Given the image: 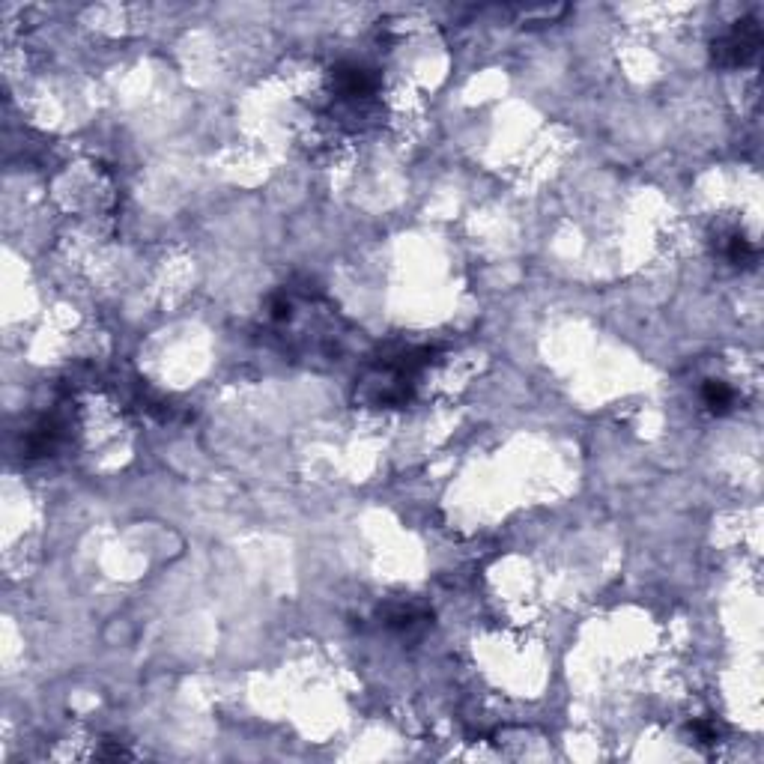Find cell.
I'll return each mask as SVG.
<instances>
[{
	"instance_id": "cell-1",
	"label": "cell",
	"mask_w": 764,
	"mask_h": 764,
	"mask_svg": "<svg viewBox=\"0 0 764 764\" xmlns=\"http://www.w3.org/2000/svg\"><path fill=\"white\" fill-rule=\"evenodd\" d=\"M266 332L275 335L284 350L302 362H341V353L347 347L341 317L329 305H323L320 296L296 287H281L269 296Z\"/></svg>"
},
{
	"instance_id": "cell-2",
	"label": "cell",
	"mask_w": 764,
	"mask_h": 764,
	"mask_svg": "<svg viewBox=\"0 0 764 764\" xmlns=\"http://www.w3.org/2000/svg\"><path fill=\"white\" fill-rule=\"evenodd\" d=\"M433 362L430 347H400L374 362L356 385V403L368 409H397L412 400L415 377Z\"/></svg>"
},
{
	"instance_id": "cell-3",
	"label": "cell",
	"mask_w": 764,
	"mask_h": 764,
	"mask_svg": "<svg viewBox=\"0 0 764 764\" xmlns=\"http://www.w3.org/2000/svg\"><path fill=\"white\" fill-rule=\"evenodd\" d=\"M759 51H762V24L753 15L738 18L723 36L711 42V60L723 69H744L756 63Z\"/></svg>"
},
{
	"instance_id": "cell-4",
	"label": "cell",
	"mask_w": 764,
	"mask_h": 764,
	"mask_svg": "<svg viewBox=\"0 0 764 764\" xmlns=\"http://www.w3.org/2000/svg\"><path fill=\"white\" fill-rule=\"evenodd\" d=\"M332 93L338 105H371L380 93V75L368 63L344 60L332 69Z\"/></svg>"
},
{
	"instance_id": "cell-5",
	"label": "cell",
	"mask_w": 764,
	"mask_h": 764,
	"mask_svg": "<svg viewBox=\"0 0 764 764\" xmlns=\"http://www.w3.org/2000/svg\"><path fill=\"white\" fill-rule=\"evenodd\" d=\"M430 609L427 606H418V603H391L382 609V624L394 633H403V636H412L418 630H424L430 624Z\"/></svg>"
},
{
	"instance_id": "cell-6",
	"label": "cell",
	"mask_w": 764,
	"mask_h": 764,
	"mask_svg": "<svg viewBox=\"0 0 764 764\" xmlns=\"http://www.w3.org/2000/svg\"><path fill=\"white\" fill-rule=\"evenodd\" d=\"M63 439V424L57 418H42L30 433H27V442H24V451L27 457H45L51 454Z\"/></svg>"
},
{
	"instance_id": "cell-7",
	"label": "cell",
	"mask_w": 764,
	"mask_h": 764,
	"mask_svg": "<svg viewBox=\"0 0 764 764\" xmlns=\"http://www.w3.org/2000/svg\"><path fill=\"white\" fill-rule=\"evenodd\" d=\"M702 403L708 406L711 415H729L738 403V394L729 382L708 380L702 385Z\"/></svg>"
},
{
	"instance_id": "cell-8",
	"label": "cell",
	"mask_w": 764,
	"mask_h": 764,
	"mask_svg": "<svg viewBox=\"0 0 764 764\" xmlns=\"http://www.w3.org/2000/svg\"><path fill=\"white\" fill-rule=\"evenodd\" d=\"M723 254L732 266L738 269H753L759 263V248L744 236V233H732L726 236V245H723Z\"/></svg>"
},
{
	"instance_id": "cell-9",
	"label": "cell",
	"mask_w": 764,
	"mask_h": 764,
	"mask_svg": "<svg viewBox=\"0 0 764 764\" xmlns=\"http://www.w3.org/2000/svg\"><path fill=\"white\" fill-rule=\"evenodd\" d=\"M690 732L696 735V741H699L702 747H711V744L720 741V729H717L714 720H696V723L690 726Z\"/></svg>"
}]
</instances>
